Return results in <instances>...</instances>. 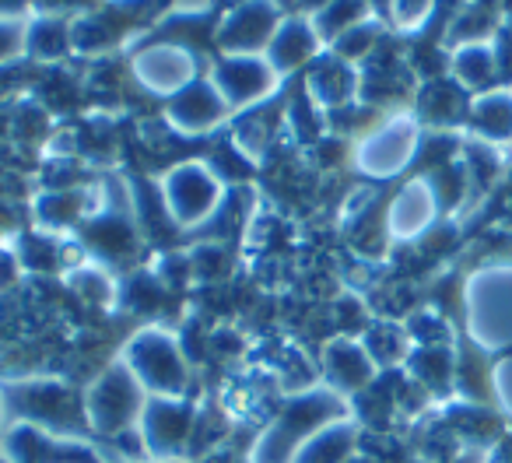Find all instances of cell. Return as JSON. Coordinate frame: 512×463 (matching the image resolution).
I'll return each instance as SVG.
<instances>
[{"mask_svg": "<svg viewBox=\"0 0 512 463\" xmlns=\"http://www.w3.org/2000/svg\"><path fill=\"white\" fill-rule=\"evenodd\" d=\"M351 414V400L334 393L330 386L313 383L306 390L285 393L274 407V414L256 428L246 446V463H292L302 442L313 439L330 421H341Z\"/></svg>", "mask_w": 512, "mask_h": 463, "instance_id": "cell-1", "label": "cell"}, {"mask_svg": "<svg viewBox=\"0 0 512 463\" xmlns=\"http://www.w3.org/2000/svg\"><path fill=\"white\" fill-rule=\"evenodd\" d=\"M116 355L127 362L148 397H193L197 365H193L183 334L165 320L134 327L123 337Z\"/></svg>", "mask_w": 512, "mask_h": 463, "instance_id": "cell-2", "label": "cell"}, {"mask_svg": "<svg viewBox=\"0 0 512 463\" xmlns=\"http://www.w3.org/2000/svg\"><path fill=\"white\" fill-rule=\"evenodd\" d=\"M155 190L165 218L176 232H204L228 204L232 186L221 179V172L204 155H193L165 165L155 179Z\"/></svg>", "mask_w": 512, "mask_h": 463, "instance_id": "cell-3", "label": "cell"}, {"mask_svg": "<svg viewBox=\"0 0 512 463\" xmlns=\"http://www.w3.org/2000/svg\"><path fill=\"white\" fill-rule=\"evenodd\" d=\"M81 404H85L88 435L113 446L137 432L144 407H148V390L137 383L127 362L113 355L81 383Z\"/></svg>", "mask_w": 512, "mask_h": 463, "instance_id": "cell-4", "label": "cell"}, {"mask_svg": "<svg viewBox=\"0 0 512 463\" xmlns=\"http://www.w3.org/2000/svg\"><path fill=\"white\" fill-rule=\"evenodd\" d=\"M4 400H8L11 421L43 428L60 439H92L85 428V404H81V386L71 379L39 372L25 379H0Z\"/></svg>", "mask_w": 512, "mask_h": 463, "instance_id": "cell-5", "label": "cell"}, {"mask_svg": "<svg viewBox=\"0 0 512 463\" xmlns=\"http://www.w3.org/2000/svg\"><path fill=\"white\" fill-rule=\"evenodd\" d=\"M127 67H130V81L144 95L169 102L172 95L190 88L204 74L207 60H200V50H193L190 43L158 36V39H141L130 50Z\"/></svg>", "mask_w": 512, "mask_h": 463, "instance_id": "cell-6", "label": "cell"}, {"mask_svg": "<svg viewBox=\"0 0 512 463\" xmlns=\"http://www.w3.org/2000/svg\"><path fill=\"white\" fill-rule=\"evenodd\" d=\"M200 404L193 397H148L137 425L144 460L148 463H186L197 435Z\"/></svg>", "mask_w": 512, "mask_h": 463, "instance_id": "cell-7", "label": "cell"}, {"mask_svg": "<svg viewBox=\"0 0 512 463\" xmlns=\"http://www.w3.org/2000/svg\"><path fill=\"white\" fill-rule=\"evenodd\" d=\"M285 18L278 0H235L214 22V57H264Z\"/></svg>", "mask_w": 512, "mask_h": 463, "instance_id": "cell-8", "label": "cell"}, {"mask_svg": "<svg viewBox=\"0 0 512 463\" xmlns=\"http://www.w3.org/2000/svg\"><path fill=\"white\" fill-rule=\"evenodd\" d=\"M421 144L418 120L411 116H386L376 127L362 130L351 141V165L369 179H390L400 176L414 162Z\"/></svg>", "mask_w": 512, "mask_h": 463, "instance_id": "cell-9", "label": "cell"}, {"mask_svg": "<svg viewBox=\"0 0 512 463\" xmlns=\"http://www.w3.org/2000/svg\"><path fill=\"white\" fill-rule=\"evenodd\" d=\"M204 74L218 88V95L232 109V116L267 106L285 88V81L278 78V71H274L267 57H211Z\"/></svg>", "mask_w": 512, "mask_h": 463, "instance_id": "cell-10", "label": "cell"}, {"mask_svg": "<svg viewBox=\"0 0 512 463\" xmlns=\"http://www.w3.org/2000/svg\"><path fill=\"white\" fill-rule=\"evenodd\" d=\"M162 123L179 141H211L232 123V109L218 95L207 74H200L190 88L162 102Z\"/></svg>", "mask_w": 512, "mask_h": 463, "instance_id": "cell-11", "label": "cell"}, {"mask_svg": "<svg viewBox=\"0 0 512 463\" xmlns=\"http://www.w3.org/2000/svg\"><path fill=\"white\" fill-rule=\"evenodd\" d=\"M316 372L320 383L330 386L334 393H341L344 400H355L383 376L376 362H372L369 348L362 344L358 334H334L320 344L316 351Z\"/></svg>", "mask_w": 512, "mask_h": 463, "instance_id": "cell-12", "label": "cell"}, {"mask_svg": "<svg viewBox=\"0 0 512 463\" xmlns=\"http://www.w3.org/2000/svg\"><path fill=\"white\" fill-rule=\"evenodd\" d=\"M323 53H327V43H323L320 32H316L313 18L288 15L285 22H281L278 36H274V43L267 46L264 57L271 60V67L278 71L281 81H292L295 74H306Z\"/></svg>", "mask_w": 512, "mask_h": 463, "instance_id": "cell-13", "label": "cell"}, {"mask_svg": "<svg viewBox=\"0 0 512 463\" xmlns=\"http://www.w3.org/2000/svg\"><path fill=\"white\" fill-rule=\"evenodd\" d=\"M302 92L316 102L327 116L341 113V109L358 106V92H362V71L348 60H341L337 53H323L313 67L306 71Z\"/></svg>", "mask_w": 512, "mask_h": 463, "instance_id": "cell-14", "label": "cell"}, {"mask_svg": "<svg viewBox=\"0 0 512 463\" xmlns=\"http://www.w3.org/2000/svg\"><path fill=\"white\" fill-rule=\"evenodd\" d=\"M435 211H439V197H435L432 183L425 176L411 179L404 190L393 193L390 207L383 214V225H386V236L390 239H418L428 225H432Z\"/></svg>", "mask_w": 512, "mask_h": 463, "instance_id": "cell-15", "label": "cell"}, {"mask_svg": "<svg viewBox=\"0 0 512 463\" xmlns=\"http://www.w3.org/2000/svg\"><path fill=\"white\" fill-rule=\"evenodd\" d=\"M64 285L81 306L95 309V313H116L120 309V274L113 267L99 264V260H81L78 267L64 274Z\"/></svg>", "mask_w": 512, "mask_h": 463, "instance_id": "cell-16", "label": "cell"}, {"mask_svg": "<svg viewBox=\"0 0 512 463\" xmlns=\"http://www.w3.org/2000/svg\"><path fill=\"white\" fill-rule=\"evenodd\" d=\"M362 453V421L355 414L341 421H330L327 428L302 442L292 463H351Z\"/></svg>", "mask_w": 512, "mask_h": 463, "instance_id": "cell-17", "label": "cell"}, {"mask_svg": "<svg viewBox=\"0 0 512 463\" xmlns=\"http://www.w3.org/2000/svg\"><path fill=\"white\" fill-rule=\"evenodd\" d=\"M71 18L57 15V11H32L29 15V60H39L46 67L64 64L74 57V36H71Z\"/></svg>", "mask_w": 512, "mask_h": 463, "instance_id": "cell-18", "label": "cell"}, {"mask_svg": "<svg viewBox=\"0 0 512 463\" xmlns=\"http://www.w3.org/2000/svg\"><path fill=\"white\" fill-rule=\"evenodd\" d=\"M362 344L369 348L372 362L379 365V369H397V365H404L407 358H411V337H407V330L400 327V323H390V320H376L369 323V327L362 330Z\"/></svg>", "mask_w": 512, "mask_h": 463, "instance_id": "cell-19", "label": "cell"}, {"mask_svg": "<svg viewBox=\"0 0 512 463\" xmlns=\"http://www.w3.org/2000/svg\"><path fill=\"white\" fill-rule=\"evenodd\" d=\"M316 25V32H320V39L327 43V50L337 43V39L344 36V32L358 29V25H365L372 15V0H330L327 8H320L316 15H309Z\"/></svg>", "mask_w": 512, "mask_h": 463, "instance_id": "cell-20", "label": "cell"}, {"mask_svg": "<svg viewBox=\"0 0 512 463\" xmlns=\"http://www.w3.org/2000/svg\"><path fill=\"white\" fill-rule=\"evenodd\" d=\"M29 60V18L0 15V71Z\"/></svg>", "mask_w": 512, "mask_h": 463, "instance_id": "cell-21", "label": "cell"}, {"mask_svg": "<svg viewBox=\"0 0 512 463\" xmlns=\"http://www.w3.org/2000/svg\"><path fill=\"white\" fill-rule=\"evenodd\" d=\"M25 281H29V278H25V267H22V260H18L11 236L0 239V299L15 295L18 288L25 285Z\"/></svg>", "mask_w": 512, "mask_h": 463, "instance_id": "cell-22", "label": "cell"}, {"mask_svg": "<svg viewBox=\"0 0 512 463\" xmlns=\"http://www.w3.org/2000/svg\"><path fill=\"white\" fill-rule=\"evenodd\" d=\"M386 8H390V18L400 29H414L432 11V0H390Z\"/></svg>", "mask_w": 512, "mask_h": 463, "instance_id": "cell-23", "label": "cell"}, {"mask_svg": "<svg viewBox=\"0 0 512 463\" xmlns=\"http://www.w3.org/2000/svg\"><path fill=\"white\" fill-rule=\"evenodd\" d=\"M509 106L505 102H481L477 106V127L488 130V134H502V130H509Z\"/></svg>", "mask_w": 512, "mask_h": 463, "instance_id": "cell-24", "label": "cell"}, {"mask_svg": "<svg viewBox=\"0 0 512 463\" xmlns=\"http://www.w3.org/2000/svg\"><path fill=\"white\" fill-rule=\"evenodd\" d=\"M32 8H36V0H0V15L8 18H29Z\"/></svg>", "mask_w": 512, "mask_h": 463, "instance_id": "cell-25", "label": "cell"}, {"mask_svg": "<svg viewBox=\"0 0 512 463\" xmlns=\"http://www.w3.org/2000/svg\"><path fill=\"white\" fill-rule=\"evenodd\" d=\"M8 428H11V414H8V400H4V383H0V446H4Z\"/></svg>", "mask_w": 512, "mask_h": 463, "instance_id": "cell-26", "label": "cell"}, {"mask_svg": "<svg viewBox=\"0 0 512 463\" xmlns=\"http://www.w3.org/2000/svg\"><path fill=\"white\" fill-rule=\"evenodd\" d=\"M330 0H299V15H316L320 8H327Z\"/></svg>", "mask_w": 512, "mask_h": 463, "instance_id": "cell-27", "label": "cell"}, {"mask_svg": "<svg viewBox=\"0 0 512 463\" xmlns=\"http://www.w3.org/2000/svg\"><path fill=\"white\" fill-rule=\"evenodd\" d=\"M186 463H204V460H186Z\"/></svg>", "mask_w": 512, "mask_h": 463, "instance_id": "cell-28", "label": "cell"}]
</instances>
